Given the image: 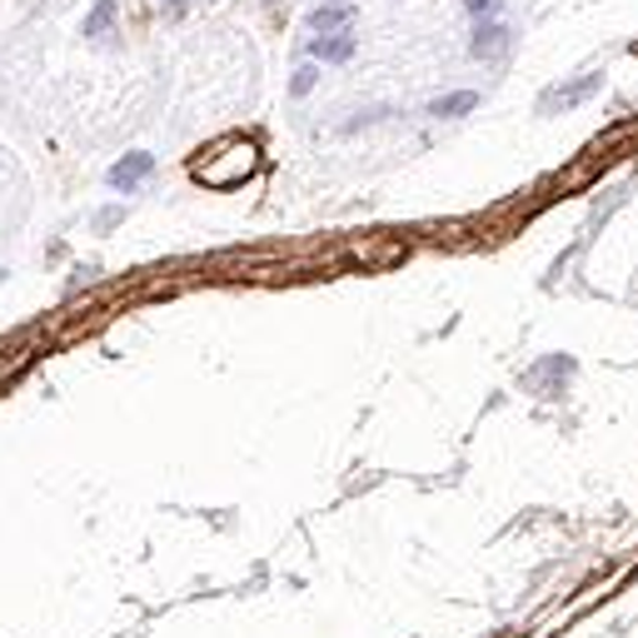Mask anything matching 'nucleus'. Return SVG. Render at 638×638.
<instances>
[{"label":"nucleus","instance_id":"20e7f679","mask_svg":"<svg viewBox=\"0 0 638 638\" xmlns=\"http://www.w3.org/2000/svg\"><path fill=\"white\" fill-rule=\"evenodd\" d=\"M355 51H359V41L349 31H329V35H314L310 41V55L314 61H325V65H345Z\"/></svg>","mask_w":638,"mask_h":638},{"label":"nucleus","instance_id":"0eeeda50","mask_svg":"<svg viewBox=\"0 0 638 638\" xmlns=\"http://www.w3.org/2000/svg\"><path fill=\"white\" fill-rule=\"evenodd\" d=\"M110 25H116V0H95V11L85 15V35L95 41V35H105Z\"/></svg>","mask_w":638,"mask_h":638},{"label":"nucleus","instance_id":"423d86ee","mask_svg":"<svg viewBox=\"0 0 638 638\" xmlns=\"http://www.w3.org/2000/svg\"><path fill=\"white\" fill-rule=\"evenodd\" d=\"M474 105H479V95H474V90H450V95H434V100H430V116L434 120H459V116H469Z\"/></svg>","mask_w":638,"mask_h":638},{"label":"nucleus","instance_id":"39448f33","mask_svg":"<svg viewBox=\"0 0 638 638\" xmlns=\"http://www.w3.org/2000/svg\"><path fill=\"white\" fill-rule=\"evenodd\" d=\"M349 25H355V6H349V0H325L320 11H310V31H314V35L349 31Z\"/></svg>","mask_w":638,"mask_h":638},{"label":"nucleus","instance_id":"1a4fd4ad","mask_svg":"<svg viewBox=\"0 0 638 638\" xmlns=\"http://www.w3.org/2000/svg\"><path fill=\"white\" fill-rule=\"evenodd\" d=\"M459 6L474 15V21H494V15L504 11V0H459Z\"/></svg>","mask_w":638,"mask_h":638},{"label":"nucleus","instance_id":"f257e3e1","mask_svg":"<svg viewBox=\"0 0 638 638\" xmlns=\"http://www.w3.org/2000/svg\"><path fill=\"white\" fill-rule=\"evenodd\" d=\"M509 51H513V31L499 21V15H494V21L474 25V35H469V55H474V61L489 65V61H504Z\"/></svg>","mask_w":638,"mask_h":638},{"label":"nucleus","instance_id":"6e6552de","mask_svg":"<svg viewBox=\"0 0 638 638\" xmlns=\"http://www.w3.org/2000/svg\"><path fill=\"white\" fill-rule=\"evenodd\" d=\"M314 80H320V65H300V71H294V80H290V95H294V100H300V95H310L314 90Z\"/></svg>","mask_w":638,"mask_h":638},{"label":"nucleus","instance_id":"9d476101","mask_svg":"<svg viewBox=\"0 0 638 638\" xmlns=\"http://www.w3.org/2000/svg\"><path fill=\"white\" fill-rule=\"evenodd\" d=\"M190 11V0H165V21H180Z\"/></svg>","mask_w":638,"mask_h":638},{"label":"nucleus","instance_id":"7ed1b4c3","mask_svg":"<svg viewBox=\"0 0 638 638\" xmlns=\"http://www.w3.org/2000/svg\"><path fill=\"white\" fill-rule=\"evenodd\" d=\"M598 85H604V75H578L574 85H559V90H549L544 100H539V110H559V105H564V110H574V105H584L588 95H598Z\"/></svg>","mask_w":638,"mask_h":638},{"label":"nucleus","instance_id":"f03ea898","mask_svg":"<svg viewBox=\"0 0 638 638\" xmlns=\"http://www.w3.org/2000/svg\"><path fill=\"white\" fill-rule=\"evenodd\" d=\"M150 170H155V155H150V150H130L126 160L110 165V175H105V180H110V190H126V195H130L136 185H145V180H150Z\"/></svg>","mask_w":638,"mask_h":638},{"label":"nucleus","instance_id":"9b49d317","mask_svg":"<svg viewBox=\"0 0 638 638\" xmlns=\"http://www.w3.org/2000/svg\"><path fill=\"white\" fill-rule=\"evenodd\" d=\"M95 225H100V230H110V225H120V209H100V215H95Z\"/></svg>","mask_w":638,"mask_h":638}]
</instances>
